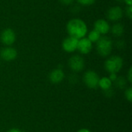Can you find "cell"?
<instances>
[{
	"label": "cell",
	"mask_w": 132,
	"mask_h": 132,
	"mask_svg": "<svg viewBox=\"0 0 132 132\" xmlns=\"http://www.w3.org/2000/svg\"><path fill=\"white\" fill-rule=\"evenodd\" d=\"M67 30L70 36L77 39L85 37L87 34V26L80 19H72L67 24Z\"/></svg>",
	"instance_id": "obj_1"
},
{
	"label": "cell",
	"mask_w": 132,
	"mask_h": 132,
	"mask_svg": "<svg viewBox=\"0 0 132 132\" xmlns=\"http://www.w3.org/2000/svg\"><path fill=\"white\" fill-rule=\"evenodd\" d=\"M123 59L119 56H111L108 58L104 63L105 70L110 73H118L123 67Z\"/></svg>",
	"instance_id": "obj_2"
},
{
	"label": "cell",
	"mask_w": 132,
	"mask_h": 132,
	"mask_svg": "<svg viewBox=\"0 0 132 132\" xmlns=\"http://www.w3.org/2000/svg\"><path fill=\"white\" fill-rule=\"evenodd\" d=\"M97 43V53L103 57L108 56L113 49V42L108 36H101Z\"/></svg>",
	"instance_id": "obj_3"
},
{
	"label": "cell",
	"mask_w": 132,
	"mask_h": 132,
	"mask_svg": "<svg viewBox=\"0 0 132 132\" xmlns=\"http://www.w3.org/2000/svg\"><path fill=\"white\" fill-rule=\"evenodd\" d=\"M84 82L85 85L90 89H97L100 80L99 75L94 70H87L84 74Z\"/></svg>",
	"instance_id": "obj_4"
},
{
	"label": "cell",
	"mask_w": 132,
	"mask_h": 132,
	"mask_svg": "<svg viewBox=\"0 0 132 132\" xmlns=\"http://www.w3.org/2000/svg\"><path fill=\"white\" fill-rule=\"evenodd\" d=\"M69 67L74 72H80L84 69V59L80 55H73L68 60Z\"/></svg>",
	"instance_id": "obj_5"
},
{
	"label": "cell",
	"mask_w": 132,
	"mask_h": 132,
	"mask_svg": "<svg viewBox=\"0 0 132 132\" xmlns=\"http://www.w3.org/2000/svg\"><path fill=\"white\" fill-rule=\"evenodd\" d=\"M15 39H16L15 32L11 28L5 29L0 35L1 42L7 46H12L15 42Z\"/></svg>",
	"instance_id": "obj_6"
},
{
	"label": "cell",
	"mask_w": 132,
	"mask_h": 132,
	"mask_svg": "<svg viewBox=\"0 0 132 132\" xmlns=\"http://www.w3.org/2000/svg\"><path fill=\"white\" fill-rule=\"evenodd\" d=\"M78 39L72 36H68L63 39L62 43V48L67 53H73L77 49Z\"/></svg>",
	"instance_id": "obj_7"
},
{
	"label": "cell",
	"mask_w": 132,
	"mask_h": 132,
	"mask_svg": "<svg viewBox=\"0 0 132 132\" xmlns=\"http://www.w3.org/2000/svg\"><path fill=\"white\" fill-rule=\"evenodd\" d=\"M93 48V43L86 37L78 39L77 50L83 55H87L90 53Z\"/></svg>",
	"instance_id": "obj_8"
},
{
	"label": "cell",
	"mask_w": 132,
	"mask_h": 132,
	"mask_svg": "<svg viewBox=\"0 0 132 132\" xmlns=\"http://www.w3.org/2000/svg\"><path fill=\"white\" fill-rule=\"evenodd\" d=\"M17 55V50L11 46L4 47L0 51V57L5 61H12L16 59Z\"/></svg>",
	"instance_id": "obj_9"
},
{
	"label": "cell",
	"mask_w": 132,
	"mask_h": 132,
	"mask_svg": "<svg viewBox=\"0 0 132 132\" xmlns=\"http://www.w3.org/2000/svg\"><path fill=\"white\" fill-rule=\"evenodd\" d=\"M124 15L123 9L120 6H113L110 8L107 12L108 19L112 22H117L122 19Z\"/></svg>",
	"instance_id": "obj_10"
},
{
	"label": "cell",
	"mask_w": 132,
	"mask_h": 132,
	"mask_svg": "<svg viewBox=\"0 0 132 132\" xmlns=\"http://www.w3.org/2000/svg\"><path fill=\"white\" fill-rule=\"evenodd\" d=\"M64 77H65L64 72L63 71L62 69L59 67L53 70L49 75V80L53 84H57L61 83L64 79Z\"/></svg>",
	"instance_id": "obj_11"
},
{
	"label": "cell",
	"mask_w": 132,
	"mask_h": 132,
	"mask_svg": "<svg viewBox=\"0 0 132 132\" xmlns=\"http://www.w3.org/2000/svg\"><path fill=\"white\" fill-rule=\"evenodd\" d=\"M94 29L96 31H97L101 35H105L110 32L111 26L108 22L105 19H97L94 22Z\"/></svg>",
	"instance_id": "obj_12"
},
{
	"label": "cell",
	"mask_w": 132,
	"mask_h": 132,
	"mask_svg": "<svg viewBox=\"0 0 132 132\" xmlns=\"http://www.w3.org/2000/svg\"><path fill=\"white\" fill-rule=\"evenodd\" d=\"M110 31L111 32V33L116 36V37H120L123 35L124 31H125V28L123 26L122 24L121 23H115L114 25L112 26V27H111Z\"/></svg>",
	"instance_id": "obj_13"
},
{
	"label": "cell",
	"mask_w": 132,
	"mask_h": 132,
	"mask_svg": "<svg viewBox=\"0 0 132 132\" xmlns=\"http://www.w3.org/2000/svg\"><path fill=\"white\" fill-rule=\"evenodd\" d=\"M98 87H101L103 90H107L112 87V82L110 80V79L107 77H104L100 78Z\"/></svg>",
	"instance_id": "obj_14"
},
{
	"label": "cell",
	"mask_w": 132,
	"mask_h": 132,
	"mask_svg": "<svg viewBox=\"0 0 132 132\" xmlns=\"http://www.w3.org/2000/svg\"><path fill=\"white\" fill-rule=\"evenodd\" d=\"M101 37V35L97 32L96 31L95 29H93L91 30L89 33H88V36H87V39L93 43H97L100 38Z\"/></svg>",
	"instance_id": "obj_15"
},
{
	"label": "cell",
	"mask_w": 132,
	"mask_h": 132,
	"mask_svg": "<svg viewBox=\"0 0 132 132\" xmlns=\"http://www.w3.org/2000/svg\"><path fill=\"white\" fill-rule=\"evenodd\" d=\"M114 82H115V85L118 88L123 89L126 86V80L123 77H118L117 80Z\"/></svg>",
	"instance_id": "obj_16"
},
{
	"label": "cell",
	"mask_w": 132,
	"mask_h": 132,
	"mask_svg": "<svg viewBox=\"0 0 132 132\" xmlns=\"http://www.w3.org/2000/svg\"><path fill=\"white\" fill-rule=\"evenodd\" d=\"M96 0H77L78 3L84 5V6H88V5H91L95 2Z\"/></svg>",
	"instance_id": "obj_17"
},
{
	"label": "cell",
	"mask_w": 132,
	"mask_h": 132,
	"mask_svg": "<svg viewBox=\"0 0 132 132\" xmlns=\"http://www.w3.org/2000/svg\"><path fill=\"white\" fill-rule=\"evenodd\" d=\"M125 97L128 100V101H129L130 103L132 101V88L131 87H128L126 90H125Z\"/></svg>",
	"instance_id": "obj_18"
},
{
	"label": "cell",
	"mask_w": 132,
	"mask_h": 132,
	"mask_svg": "<svg viewBox=\"0 0 132 132\" xmlns=\"http://www.w3.org/2000/svg\"><path fill=\"white\" fill-rule=\"evenodd\" d=\"M126 15L131 19L132 18V8L131 6H128L126 8Z\"/></svg>",
	"instance_id": "obj_19"
},
{
	"label": "cell",
	"mask_w": 132,
	"mask_h": 132,
	"mask_svg": "<svg viewBox=\"0 0 132 132\" xmlns=\"http://www.w3.org/2000/svg\"><path fill=\"white\" fill-rule=\"evenodd\" d=\"M63 5H70L73 3L74 0H59Z\"/></svg>",
	"instance_id": "obj_20"
},
{
	"label": "cell",
	"mask_w": 132,
	"mask_h": 132,
	"mask_svg": "<svg viewBox=\"0 0 132 132\" xmlns=\"http://www.w3.org/2000/svg\"><path fill=\"white\" fill-rule=\"evenodd\" d=\"M108 78H109V79H110V80L113 83V82H114V81L117 80V78H118V75H117V73H110V75H109Z\"/></svg>",
	"instance_id": "obj_21"
},
{
	"label": "cell",
	"mask_w": 132,
	"mask_h": 132,
	"mask_svg": "<svg viewBox=\"0 0 132 132\" xmlns=\"http://www.w3.org/2000/svg\"><path fill=\"white\" fill-rule=\"evenodd\" d=\"M127 79H128V82H129L130 84H131V82H132V68L131 67H130V68H129V70H128Z\"/></svg>",
	"instance_id": "obj_22"
},
{
	"label": "cell",
	"mask_w": 132,
	"mask_h": 132,
	"mask_svg": "<svg viewBox=\"0 0 132 132\" xmlns=\"http://www.w3.org/2000/svg\"><path fill=\"white\" fill-rule=\"evenodd\" d=\"M7 132H24L23 131H22V130H20V129H19V128H11V129H9V131Z\"/></svg>",
	"instance_id": "obj_23"
},
{
	"label": "cell",
	"mask_w": 132,
	"mask_h": 132,
	"mask_svg": "<svg viewBox=\"0 0 132 132\" xmlns=\"http://www.w3.org/2000/svg\"><path fill=\"white\" fill-rule=\"evenodd\" d=\"M124 2L126 3V5H127L128 6H131L132 0H124Z\"/></svg>",
	"instance_id": "obj_24"
},
{
	"label": "cell",
	"mask_w": 132,
	"mask_h": 132,
	"mask_svg": "<svg viewBox=\"0 0 132 132\" xmlns=\"http://www.w3.org/2000/svg\"><path fill=\"white\" fill-rule=\"evenodd\" d=\"M77 132H91L89 129H87V128H81Z\"/></svg>",
	"instance_id": "obj_25"
}]
</instances>
